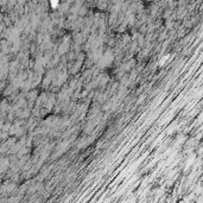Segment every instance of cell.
Returning <instances> with one entry per match:
<instances>
[{
  "instance_id": "6da1fadb",
  "label": "cell",
  "mask_w": 203,
  "mask_h": 203,
  "mask_svg": "<svg viewBox=\"0 0 203 203\" xmlns=\"http://www.w3.org/2000/svg\"><path fill=\"white\" fill-rule=\"evenodd\" d=\"M58 2H59V0H51V6H52V8H56V7L58 6Z\"/></svg>"
},
{
  "instance_id": "7a4b0ae2",
  "label": "cell",
  "mask_w": 203,
  "mask_h": 203,
  "mask_svg": "<svg viewBox=\"0 0 203 203\" xmlns=\"http://www.w3.org/2000/svg\"><path fill=\"white\" fill-rule=\"evenodd\" d=\"M168 57H169V56H165V57H164L163 59H160V62H159V65H163V64L165 63V61L168 59Z\"/></svg>"
}]
</instances>
